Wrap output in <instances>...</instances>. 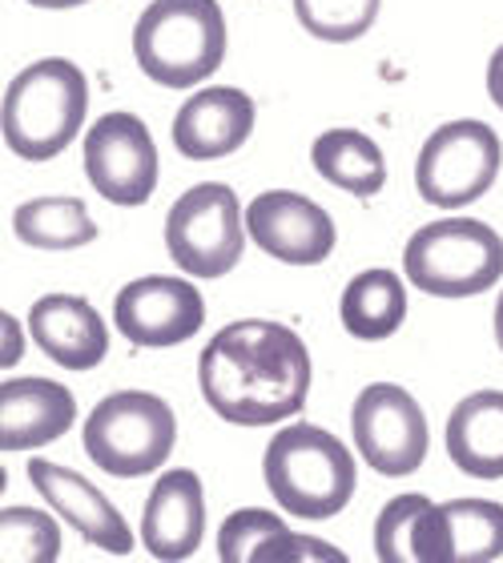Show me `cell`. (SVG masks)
I'll return each mask as SVG.
<instances>
[{
	"instance_id": "1",
	"label": "cell",
	"mask_w": 503,
	"mask_h": 563,
	"mask_svg": "<svg viewBox=\"0 0 503 563\" xmlns=\"http://www.w3.org/2000/svg\"><path fill=\"white\" fill-rule=\"evenodd\" d=\"M198 387L210 411L234 427L294 419L310 395V351L282 322L242 318L206 342Z\"/></svg>"
},
{
	"instance_id": "2",
	"label": "cell",
	"mask_w": 503,
	"mask_h": 563,
	"mask_svg": "<svg viewBox=\"0 0 503 563\" xmlns=\"http://www.w3.org/2000/svg\"><path fill=\"white\" fill-rule=\"evenodd\" d=\"M89 113L85 73L65 57H45L21 69L4 89L0 130L21 162H53L65 153Z\"/></svg>"
},
{
	"instance_id": "3",
	"label": "cell",
	"mask_w": 503,
	"mask_h": 563,
	"mask_svg": "<svg viewBox=\"0 0 503 563\" xmlns=\"http://www.w3.org/2000/svg\"><path fill=\"white\" fill-rule=\"evenodd\" d=\"M262 475L274 504L298 519L339 516L359 483L354 455L315 422L282 427L262 455Z\"/></svg>"
},
{
	"instance_id": "4",
	"label": "cell",
	"mask_w": 503,
	"mask_h": 563,
	"mask_svg": "<svg viewBox=\"0 0 503 563\" xmlns=\"http://www.w3.org/2000/svg\"><path fill=\"white\" fill-rule=\"evenodd\" d=\"M133 57L150 81L194 89L226 57V16L218 0H153L133 24Z\"/></svg>"
},
{
	"instance_id": "5",
	"label": "cell",
	"mask_w": 503,
	"mask_h": 563,
	"mask_svg": "<svg viewBox=\"0 0 503 563\" xmlns=\"http://www.w3.org/2000/svg\"><path fill=\"white\" fill-rule=\"evenodd\" d=\"M403 274L435 298H471L503 278V238L475 218H444L411 234Z\"/></svg>"
},
{
	"instance_id": "6",
	"label": "cell",
	"mask_w": 503,
	"mask_h": 563,
	"mask_svg": "<svg viewBox=\"0 0 503 563\" xmlns=\"http://www.w3.org/2000/svg\"><path fill=\"white\" fill-rule=\"evenodd\" d=\"M177 443V419L170 402L150 390H113L85 419V451L113 479L150 475Z\"/></svg>"
},
{
	"instance_id": "7",
	"label": "cell",
	"mask_w": 503,
	"mask_h": 563,
	"mask_svg": "<svg viewBox=\"0 0 503 563\" xmlns=\"http://www.w3.org/2000/svg\"><path fill=\"white\" fill-rule=\"evenodd\" d=\"M247 213L222 181L186 189L165 213V250L189 278H226L247 250Z\"/></svg>"
},
{
	"instance_id": "8",
	"label": "cell",
	"mask_w": 503,
	"mask_h": 563,
	"mask_svg": "<svg viewBox=\"0 0 503 563\" xmlns=\"http://www.w3.org/2000/svg\"><path fill=\"white\" fill-rule=\"evenodd\" d=\"M500 165L503 145L492 125L475 118L447 121L423 141L419 162H415V186L423 201H431L439 210H463L495 186Z\"/></svg>"
},
{
	"instance_id": "9",
	"label": "cell",
	"mask_w": 503,
	"mask_h": 563,
	"mask_svg": "<svg viewBox=\"0 0 503 563\" xmlns=\"http://www.w3.org/2000/svg\"><path fill=\"white\" fill-rule=\"evenodd\" d=\"M354 451L367 459V467L386 475V479H403L415 475L427 459V419L415 395L395 383H371V387L354 399L351 411Z\"/></svg>"
},
{
	"instance_id": "10",
	"label": "cell",
	"mask_w": 503,
	"mask_h": 563,
	"mask_svg": "<svg viewBox=\"0 0 503 563\" xmlns=\"http://www.w3.org/2000/svg\"><path fill=\"white\" fill-rule=\"evenodd\" d=\"M89 186L113 206H145L157 186V145L133 113H106L85 133Z\"/></svg>"
},
{
	"instance_id": "11",
	"label": "cell",
	"mask_w": 503,
	"mask_h": 563,
	"mask_svg": "<svg viewBox=\"0 0 503 563\" xmlns=\"http://www.w3.org/2000/svg\"><path fill=\"white\" fill-rule=\"evenodd\" d=\"M113 322L133 346L162 351V346H177L198 334L206 322V302L194 282L150 274V278L129 282L118 294Z\"/></svg>"
},
{
	"instance_id": "12",
	"label": "cell",
	"mask_w": 503,
	"mask_h": 563,
	"mask_svg": "<svg viewBox=\"0 0 503 563\" xmlns=\"http://www.w3.org/2000/svg\"><path fill=\"white\" fill-rule=\"evenodd\" d=\"M247 230L262 254L286 266H318L335 254V242H339L330 213L291 189L258 194L247 206Z\"/></svg>"
},
{
	"instance_id": "13",
	"label": "cell",
	"mask_w": 503,
	"mask_h": 563,
	"mask_svg": "<svg viewBox=\"0 0 503 563\" xmlns=\"http://www.w3.org/2000/svg\"><path fill=\"white\" fill-rule=\"evenodd\" d=\"M503 555V504L447 499L431 504L415 523L419 563H492Z\"/></svg>"
},
{
	"instance_id": "14",
	"label": "cell",
	"mask_w": 503,
	"mask_h": 563,
	"mask_svg": "<svg viewBox=\"0 0 503 563\" xmlns=\"http://www.w3.org/2000/svg\"><path fill=\"white\" fill-rule=\"evenodd\" d=\"M29 479H33L36 495L45 499L48 511H57L81 540H89L109 555L133 552V531H129L125 516L85 475L61 467V463H48V459H29Z\"/></svg>"
},
{
	"instance_id": "15",
	"label": "cell",
	"mask_w": 503,
	"mask_h": 563,
	"mask_svg": "<svg viewBox=\"0 0 503 563\" xmlns=\"http://www.w3.org/2000/svg\"><path fill=\"white\" fill-rule=\"evenodd\" d=\"M206 536V487L189 467L165 471L141 511V548L153 560H189Z\"/></svg>"
},
{
	"instance_id": "16",
	"label": "cell",
	"mask_w": 503,
	"mask_h": 563,
	"mask_svg": "<svg viewBox=\"0 0 503 563\" xmlns=\"http://www.w3.org/2000/svg\"><path fill=\"white\" fill-rule=\"evenodd\" d=\"M250 130H254V101L242 89L214 85L177 109L170 137L189 162H218L242 150Z\"/></svg>"
},
{
	"instance_id": "17",
	"label": "cell",
	"mask_w": 503,
	"mask_h": 563,
	"mask_svg": "<svg viewBox=\"0 0 503 563\" xmlns=\"http://www.w3.org/2000/svg\"><path fill=\"white\" fill-rule=\"evenodd\" d=\"M77 422V399L53 378H4L0 383V451H36L57 443Z\"/></svg>"
},
{
	"instance_id": "18",
	"label": "cell",
	"mask_w": 503,
	"mask_h": 563,
	"mask_svg": "<svg viewBox=\"0 0 503 563\" xmlns=\"http://www.w3.org/2000/svg\"><path fill=\"white\" fill-rule=\"evenodd\" d=\"M29 334L65 371H94L109 354V327L77 294H45L29 310Z\"/></svg>"
},
{
	"instance_id": "19",
	"label": "cell",
	"mask_w": 503,
	"mask_h": 563,
	"mask_svg": "<svg viewBox=\"0 0 503 563\" xmlns=\"http://www.w3.org/2000/svg\"><path fill=\"white\" fill-rule=\"evenodd\" d=\"M447 455L471 479H503V390H475L451 411Z\"/></svg>"
},
{
	"instance_id": "20",
	"label": "cell",
	"mask_w": 503,
	"mask_h": 563,
	"mask_svg": "<svg viewBox=\"0 0 503 563\" xmlns=\"http://www.w3.org/2000/svg\"><path fill=\"white\" fill-rule=\"evenodd\" d=\"M339 318L347 334L363 342L391 339L407 318V286L395 271H363L354 274L342 290Z\"/></svg>"
},
{
	"instance_id": "21",
	"label": "cell",
	"mask_w": 503,
	"mask_h": 563,
	"mask_svg": "<svg viewBox=\"0 0 503 563\" xmlns=\"http://www.w3.org/2000/svg\"><path fill=\"white\" fill-rule=\"evenodd\" d=\"M310 162L322 181L347 189L354 198H371L386 186L383 150L359 130H327L310 145Z\"/></svg>"
},
{
	"instance_id": "22",
	"label": "cell",
	"mask_w": 503,
	"mask_h": 563,
	"mask_svg": "<svg viewBox=\"0 0 503 563\" xmlns=\"http://www.w3.org/2000/svg\"><path fill=\"white\" fill-rule=\"evenodd\" d=\"M12 234L33 250H81L97 238V222L81 198H33L17 206Z\"/></svg>"
},
{
	"instance_id": "23",
	"label": "cell",
	"mask_w": 503,
	"mask_h": 563,
	"mask_svg": "<svg viewBox=\"0 0 503 563\" xmlns=\"http://www.w3.org/2000/svg\"><path fill=\"white\" fill-rule=\"evenodd\" d=\"M286 523L262 507H242L218 531V560L222 563H274L278 543L286 540Z\"/></svg>"
},
{
	"instance_id": "24",
	"label": "cell",
	"mask_w": 503,
	"mask_h": 563,
	"mask_svg": "<svg viewBox=\"0 0 503 563\" xmlns=\"http://www.w3.org/2000/svg\"><path fill=\"white\" fill-rule=\"evenodd\" d=\"M379 4L383 0H294V16L303 33L330 45H351L375 29Z\"/></svg>"
},
{
	"instance_id": "25",
	"label": "cell",
	"mask_w": 503,
	"mask_h": 563,
	"mask_svg": "<svg viewBox=\"0 0 503 563\" xmlns=\"http://www.w3.org/2000/svg\"><path fill=\"white\" fill-rule=\"evenodd\" d=\"M57 516V511H53ZM36 507H4L0 511V560L4 563H53L61 555L57 519Z\"/></svg>"
},
{
	"instance_id": "26",
	"label": "cell",
	"mask_w": 503,
	"mask_h": 563,
	"mask_svg": "<svg viewBox=\"0 0 503 563\" xmlns=\"http://www.w3.org/2000/svg\"><path fill=\"white\" fill-rule=\"evenodd\" d=\"M431 507L427 495H398L379 511L375 519V555L383 563H411L415 560V523Z\"/></svg>"
},
{
	"instance_id": "27",
	"label": "cell",
	"mask_w": 503,
	"mask_h": 563,
	"mask_svg": "<svg viewBox=\"0 0 503 563\" xmlns=\"http://www.w3.org/2000/svg\"><path fill=\"white\" fill-rule=\"evenodd\" d=\"M0 330H4V351H0V363L12 366L17 358H21V327H17V318L12 314H0Z\"/></svg>"
},
{
	"instance_id": "28",
	"label": "cell",
	"mask_w": 503,
	"mask_h": 563,
	"mask_svg": "<svg viewBox=\"0 0 503 563\" xmlns=\"http://www.w3.org/2000/svg\"><path fill=\"white\" fill-rule=\"evenodd\" d=\"M488 93H492V101L503 109V45L492 53V60H488Z\"/></svg>"
},
{
	"instance_id": "29",
	"label": "cell",
	"mask_w": 503,
	"mask_h": 563,
	"mask_svg": "<svg viewBox=\"0 0 503 563\" xmlns=\"http://www.w3.org/2000/svg\"><path fill=\"white\" fill-rule=\"evenodd\" d=\"M33 9H77V4H89V0H29Z\"/></svg>"
},
{
	"instance_id": "30",
	"label": "cell",
	"mask_w": 503,
	"mask_h": 563,
	"mask_svg": "<svg viewBox=\"0 0 503 563\" xmlns=\"http://www.w3.org/2000/svg\"><path fill=\"white\" fill-rule=\"evenodd\" d=\"M495 342H500V351H503V294H500V302H495Z\"/></svg>"
}]
</instances>
